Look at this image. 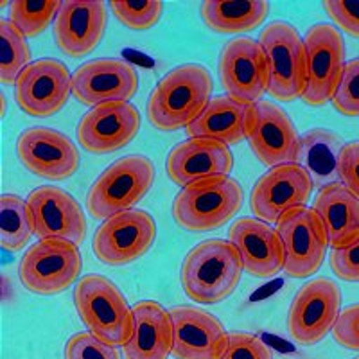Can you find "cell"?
Listing matches in <instances>:
<instances>
[{
	"mask_svg": "<svg viewBox=\"0 0 359 359\" xmlns=\"http://www.w3.org/2000/svg\"><path fill=\"white\" fill-rule=\"evenodd\" d=\"M332 107L347 117H359V57L345 65L332 95Z\"/></svg>",
	"mask_w": 359,
	"mask_h": 359,
	"instance_id": "d6a6232c",
	"label": "cell"
},
{
	"mask_svg": "<svg viewBox=\"0 0 359 359\" xmlns=\"http://www.w3.org/2000/svg\"><path fill=\"white\" fill-rule=\"evenodd\" d=\"M31 50L24 34L9 20H0V81L17 83L20 74L31 65Z\"/></svg>",
	"mask_w": 359,
	"mask_h": 359,
	"instance_id": "f546056e",
	"label": "cell"
},
{
	"mask_svg": "<svg viewBox=\"0 0 359 359\" xmlns=\"http://www.w3.org/2000/svg\"><path fill=\"white\" fill-rule=\"evenodd\" d=\"M252 117L253 104L239 102L229 95H216L200 117L189 124L187 133L191 139H212L233 146L248 137Z\"/></svg>",
	"mask_w": 359,
	"mask_h": 359,
	"instance_id": "d4e9b609",
	"label": "cell"
},
{
	"mask_svg": "<svg viewBox=\"0 0 359 359\" xmlns=\"http://www.w3.org/2000/svg\"><path fill=\"white\" fill-rule=\"evenodd\" d=\"M332 336L343 348L359 352V304L339 313Z\"/></svg>",
	"mask_w": 359,
	"mask_h": 359,
	"instance_id": "74e56055",
	"label": "cell"
},
{
	"mask_svg": "<svg viewBox=\"0 0 359 359\" xmlns=\"http://www.w3.org/2000/svg\"><path fill=\"white\" fill-rule=\"evenodd\" d=\"M107 4L99 0H67L53 24L57 47L72 57L90 54L104 36Z\"/></svg>",
	"mask_w": 359,
	"mask_h": 359,
	"instance_id": "44dd1931",
	"label": "cell"
},
{
	"mask_svg": "<svg viewBox=\"0 0 359 359\" xmlns=\"http://www.w3.org/2000/svg\"><path fill=\"white\" fill-rule=\"evenodd\" d=\"M81 266L78 245L63 239H40L22 257L18 275L25 290L53 297L78 280Z\"/></svg>",
	"mask_w": 359,
	"mask_h": 359,
	"instance_id": "52a82bcc",
	"label": "cell"
},
{
	"mask_svg": "<svg viewBox=\"0 0 359 359\" xmlns=\"http://www.w3.org/2000/svg\"><path fill=\"white\" fill-rule=\"evenodd\" d=\"M331 268L345 282H359V237L331 253Z\"/></svg>",
	"mask_w": 359,
	"mask_h": 359,
	"instance_id": "d590c367",
	"label": "cell"
},
{
	"mask_svg": "<svg viewBox=\"0 0 359 359\" xmlns=\"http://www.w3.org/2000/svg\"><path fill=\"white\" fill-rule=\"evenodd\" d=\"M155 182V165L147 156L130 155L101 172L86 196V210L94 219H108L131 210Z\"/></svg>",
	"mask_w": 359,
	"mask_h": 359,
	"instance_id": "277c9868",
	"label": "cell"
},
{
	"mask_svg": "<svg viewBox=\"0 0 359 359\" xmlns=\"http://www.w3.org/2000/svg\"><path fill=\"white\" fill-rule=\"evenodd\" d=\"M341 306V291L331 278L320 277L304 284L294 294L287 314L291 338L300 345H316L334 329Z\"/></svg>",
	"mask_w": 359,
	"mask_h": 359,
	"instance_id": "8fae6325",
	"label": "cell"
},
{
	"mask_svg": "<svg viewBox=\"0 0 359 359\" xmlns=\"http://www.w3.org/2000/svg\"><path fill=\"white\" fill-rule=\"evenodd\" d=\"M266 0H205L201 18L208 29L219 34L250 33L266 20Z\"/></svg>",
	"mask_w": 359,
	"mask_h": 359,
	"instance_id": "83f0119b",
	"label": "cell"
},
{
	"mask_svg": "<svg viewBox=\"0 0 359 359\" xmlns=\"http://www.w3.org/2000/svg\"><path fill=\"white\" fill-rule=\"evenodd\" d=\"M243 262L237 250L224 239L196 245L182 262V287L194 302L212 306L223 302L241 280Z\"/></svg>",
	"mask_w": 359,
	"mask_h": 359,
	"instance_id": "7a4b0ae2",
	"label": "cell"
},
{
	"mask_svg": "<svg viewBox=\"0 0 359 359\" xmlns=\"http://www.w3.org/2000/svg\"><path fill=\"white\" fill-rule=\"evenodd\" d=\"M212 85L207 67L198 63L176 67L160 79L149 95V123L162 131L187 128L210 102Z\"/></svg>",
	"mask_w": 359,
	"mask_h": 359,
	"instance_id": "6da1fadb",
	"label": "cell"
},
{
	"mask_svg": "<svg viewBox=\"0 0 359 359\" xmlns=\"http://www.w3.org/2000/svg\"><path fill=\"white\" fill-rule=\"evenodd\" d=\"M221 359H271L266 343L248 332H232Z\"/></svg>",
	"mask_w": 359,
	"mask_h": 359,
	"instance_id": "e575fe53",
	"label": "cell"
},
{
	"mask_svg": "<svg viewBox=\"0 0 359 359\" xmlns=\"http://www.w3.org/2000/svg\"><path fill=\"white\" fill-rule=\"evenodd\" d=\"M72 76L57 60L33 62L15 83V99L25 114L45 118L57 114L69 101Z\"/></svg>",
	"mask_w": 359,
	"mask_h": 359,
	"instance_id": "5bb4252c",
	"label": "cell"
},
{
	"mask_svg": "<svg viewBox=\"0 0 359 359\" xmlns=\"http://www.w3.org/2000/svg\"><path fill=\"white\" fill-rule=\"evenodd\" d=\"M323 9L338 27L359 38V0H325Z\"/></svg>",
	"mask_w": 359,
	"mask_h": 359,
	"instance_id": "8d00e7d4",
	"label": "cell"
},
{
	"mask_svg": "<svg viewBox=\"0 0 359 359\" xmlns=\"http://www.w3.org/2000/svg\"><path fill=\"white\" fill-rule=\"evenodd\" d=\"M156 237V224L151 214L139 208L115 214L95 230V257L107 266H126L139 261L149 252Z\"/></svg>",
	"mask_w": 359,
	"mask_h": 359,
	"instance_id": "30bf717a",
	"label": "cell"
},
{
	"mask_svg": "<svg viewBox=\"0 0 359 359\" xmlns=\"http://www.w3.org/2000/svg\"><path fill=\"white\" fill-rule=\"evenodd\" d=\"M252 151L268 168L294 163L300 137L293 121L280 107L269 101L253 104V117L248 130Z\"/></svg>",
	"mask_w": 359,
	"mask_h": 359,
	"instance_id": "e0dca14e",
	"label": "cell"
},
{
	"mask_svg": "<svg viewBox=\"0 0 359 359\" xmlns=\"http://www.w3.org/2000/svg\"><path fill=\"white\" fill-rule=\"evenodd\" d=\"M36 233L34 217L27 200L17 194L0 198V241L9 252H18Z\"/></svg>",
	"mask_w": 359,
	"mask_h": 359,
	"instance_id": "f1b7e54d",
	"label": "cell"
},
{
	"mask_svg": "<svg viewBox=\"0 0 359 359\" xmlns=\"http://www.w3.org/2000/svg\"><path fill=\"white\" fill-rule=\"evenodd\" d=\"M63 2H33V0H15L9 2V22L24 34L34 38L54 24Z\"/></svg>",
	"mask_w": 359,
	"mask_h": 359,
	"instance_id": "4dcf8cb0",
	"label": "cell"
},
{
	"mask_svg": "<svg viewBox=\"0 0 359 359\" xmlns=\"http://www.w3.org/2000/svg\"><path fill=\"white\" fill-rule=\"evenodd\" d=\"M343 147V140L331 130L314 128L300 137L294 163L306 169L313 187L322 191L327 185L339 182V156Z\"/></svg>",
	"mask_w": 359,
	"mask_h": 359,
	"instance_id": "4316f807",
	"label": "cell"
},
{
	"mask_svg": "<svg viewBox=\"0 0 359 359\" xmlns=\"http://www.w3.org/2000/svg\"><path fill=\"white\" fill-rule=\"evenodd\" d=\"M108 8L115 15L121 24L133 31H146L151 29L162 17V2H140V4H130V2H110Z\"/></svg>",
	"mask_w": 359,
	"mask_h": 359,
	"instance_id": "1f68e13d",
	"label": "cell"
},
{
	"mask_svg": "<svg viewBox=\"0 0 359 359\" xmlns=\"http://www.w3.org/2000/svg\"><path fill=\"white\" fill-rule=\"evenodd\" d=\"M269 70L268 94L277 101L302 97L307 85L306 45L287 22H273L259 36Z\"/></svg>",
	"mask_w": 359,
	"mask_h": 359,
	"instance_id": "8992f818",
	"label": "cell"
},
{
	"mask_svg": "<svg viewBox=\"0 0 359 359\" xmlns=\"http://www.w3.org/2000/svg\"><path fill=\"white\" fill-rule=\"evenodd\" d=\"M307 60V85L302 101L309 107H323L332 101L345 70V41L331 24H316L304 36Z\"/></svg>",
	"mask_w": 359,
	"mask_h": 359,
	"instance_id": "ba28073f",
	"label": "cell"
},
{
	"mask_svg": "<svg viewBox=\"0 0 359 359\" xmlns=\"http://www.w3.org/2000/svg\"><path fill=\"white\" fill-rule=\"evenodd\" d=\"M339 184L359 200V140L345 144L339 156Z\"/></svg>",
	"mask_w": 359,
	"mask_h": 359,
	"instance_id": "f35d334b",
	"label": "cell"
},
{
	"mask_svg": "<svg viewBox=\"0 0 359 359\" xmlns=\"http://www.w3.org/2000/svg\"><path fill=\"white\" fill-rule=\"evenodd\" d=\"M219 78L226 95L255 104L268 92L269 70L261 43L252 38L229 41L219 56Z\"/></svg>",
	"mask_w": 359,
	"mask_h": 359,
	"instance_id": "7c38bea8",
	"label": "cell"
},
{
	"mask_svg": "<svg viewBox=\"0 0 359 359\" xmlns=\"http://www.w3.org/2000/svg\"><path fill=\"white\" fill-rule=\"evenodd\" d=\"M139 88V76L130 63L114 57L94 60L72 76V95L86 107L130 102Z\"/></svg>",
	"mask_w": 359,
	"mask_h": 359,
	"instance_id": "9a60e30c",
	"label": "cell"
},
{
	"mask_svg": "<svg viewBox=\"0 0 359 359\" xmlns=\"http://www.w3.org/2000/svg\"><path fill=\"white\" fill-rule=\"evenodd\" d=\"M74 302L83 325L102 341L123 347L133 332V309L110 278L86 275L74 287Z\"/></svg>",
	"mask_w": 359,
	"mask_h": 359,
	"instance_id": "3957f363",
	"label": "cell"
},
{
	"mask_svg": "<svg viewBox=\"0 0 359 359\" xmlns=\"http://www.w3.org/2000/svg\"><path fill=\"white\" fill-rule=\"evenodd\" d=\"M169 316L176 359H221L229 334L216 316L194 306L172 307Z\"/></svg>",
	"mask_w": 359,
	"mask_h": 359,
	"instance_id": "ac0fdd59",
	"label": "cell"
},
{
	"mask_svg": "<svg viewBox=\"0 0 359 359\" xmlns=\"http://www.w3.org/2000/svg\"><path fill=\"white\" fill-rule=\"evenodd\" d=\"M18 158L33 175L47 180H67L79 168V153L67 135L36 126L22 131L17 140Z\"/></svg>",
	"mask_w": 359,
	"mask_h": 359,
	"instance_id": "2e32d148",
	"label": "cell"
},
{
	"mask_svg": "<svg viewBox=\"0 0 359 359\" xmlns=\"http://www.w3.org/2000/svg\"><path fill=\"white\" fill-rule=\"evenodd\" d=\"M243 205V189L230 176L191 184L172 201L176 223L191 232H210L229 223Z\"/></svg>",
	"mask_w": 359,
	"mask_h": 359,
	"instance_id": "5b68a950",
	"label": "cell"
},
{
	"mask_svg": "<svg viewBox=\"0 0 359 359\" xmlns=\"http://www.w3.org/2000/svg\"><path fill=\"white\" fill-rule=\"evenodd\" d=\"M40 239H63L81 245L86 236V217L78 200L54 185H43L27 200Z\"/></svg>",
	"mask_w": 359,
	"mask_h": 359,
	"instance_id": "d6986e66",
	"label": "cell"
},
{
	"mask_svg": "<svg viewBox=\"0 0 359 359\" xmlns=\"http://www.w3.org/2000/svg\"><path fill=\"white\" fill-rule=\"evenodd\" d=\"M65 359H123L117 347L92 332H79L65 345Z\"/></svg>",
	"mask_w": 359,
	"mask_h": 359,
	"instance_id": "836d02e7",
	"label": "cell"
},
{
	"mask_svg": "<svg viewBox=\"0 0 359 359\" xmlns=\"http://www.w3.org/2000/svg\"><path fill=\"white\" fill-rule=\"evenodd\" d=\"M229 241L241 257L248 275L269 278L284 269V246L277 229L257 217H241L230 226Z\"/></svg>",
	"mask_w": 359,
	"mask_h": 359,
	"instance_id": "7402d4cb",
	"label": "cell"
},
{
	"mask_svg": "<svg viewBox=\"0 0 359 359\" xmlns=\"http://www.w3.org/2000/svg\"><path fill=\"white\" fill-rule=\"evenodd\" d=\"M313 208L332 248H341L359 237V200L343 184L336 182L323 187Z\"/></svg>",
	"mask_w": 359,
	"mask_h": 359,
	"instance_id": "484cf974",
	"label": "cell"
},
{
	"mask_svg": "<svg viewBox=\"0 0 359 359\" xmlns=\"http://www.w3.org/2000/svg\"><path fill=\"white\" fill-rule=\"evenodd\" d=\"M313 191V182L298 163L271 168L255 182L250 194L253 216L264 223H277L297 207H306Z\"/></svg>",
	"mask_w": 359,
	"mask_h": 359,
	"instance_id": "4fadbf2b",
	"label": "cell"
},
{
	"mask_svg": "<svg viewBox=\"0 0 359 359\" xmlns=\"http://www.w3.org/2000/svg\"><path fill=\"white\" fill-rule=\"evenodd\" d=\"M139 128L140 114L131 102H108L92 108L81 118L78 140L88 153L108 155L128 146Z\"/></svg>",
	"mask_w": 359,
	"mask_h": 359,
	"instance_id": "ffe728a7",
	"label": "cell"
},
{
	"mask_svg": "<svg viewBox=\"0 0 359 359\" xmlns=\"http://www.w3.org/2000/svg\"><path fill=\"white\" fill-rule=\"evenodd\" d=\"M355 359H359V358H355Z\"/></svg>",
	"mask_w": 359,
	"mask_h": 359,
	"instance_id": "ab89813d",
	"label": "cell"
},
{
	"mask_svg": "<svg viewBox=\"0 0 359 359\" xmlns=\"http://www.w3.org/2000/svg\"><path fill=\"white\" fill-rule=\"evenodd\" d=\"M233 155L229 146L212 139H189L172 147L165 162L169 180L187 187L201 180L229 176Z\"/></svg>",
	"mask_w": 359,
	"mask_h": 359,
	"instance_id": "603a6c76",
	"label": "cell"
},
{
	"mask_svg": "<svg viewBox=\"0 0 359 359\" xmlns=\"http://www.w3.org/2000/svg\"><path fill=\"white\" fill-rule=\"evenodd\" d=\"M172 352V322L158 302L133 306V332L123 345L124 359H168Z\"/></svg>",
	"mask_w": 359,
	"mask_h": 359,
	"instance_id": "cb8c5ba5",
	"label": "cell"
},
{
	"mask_svg": "<svg viewBox=\"0 0 359 359\" xmlns=\"http://www.w3.org/2000/svg\"><path fill=\"white\" fill-rule=\"evenodd\" d=\"M277 232L284 246V271L291 278H307L322 268L327 233L314 208L297 207L277 221Z\"/></svg>",
	"mask_w": 359,
	"mask_h": 359,
	"instance_id": "9c48e42d",
	"label": "cell"
}]
</instances>
